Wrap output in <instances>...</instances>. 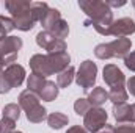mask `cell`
<instances>
[{
	"label": "cell",
	"mask_w": 135,
	"mask_h": 133,
	"mask_svg": "<svg viewBox=\"0 0 135 133\" xmlns=\"http://www.w3.org/2000/svg\"><path fill=\"white\" fill-rule=\"evenodd\" d=\"M80 9L88 16L85 27L93 25V28L102 36H108L110 25L113 22L112 8L102 0H79Z\"/></svg>",
	"instance_id": "cell-1"
},
{
	"label": "cell",
	"mask_w": 135,
	"mask_h": 133,
	"mask_svg": "<svg viewBox=\"0 0 135 133\" xmlns=\"http://www.w3.org/2000/svg\"><path fill=\"white\" fill-rule=\"evenodd\" d=\"M132 41L129 38H116L112 42L98 44L94 47V55L99 60H110V58H126L131 53Z\"/></svg>",
	"instance_id": "cell-2"
},
{
	"label": "cell",
	"mask_w": 135,
	"mask_h": 133,
	"mask_svg": "<svg viewBox=\"0 0 135 133\" xmlns=\"http://www.w3.org/2000/svg\"><path fill=\"white\" fill-rule=\"evenodd\" d=\"M41 25H42V28L46 32H49L50 34H54L55 38L63 39V41L69 34V25H68V22L61 17V13L58 9H55V8H49L47 14L41 21Z\"/></svg>",
	"instance_id": "cell-3"
},
{
	"label": "cell",
	"mask_w": 135,
	"mask_h": 133,
	"mask_svg": "<svg viewBox=\"0 0 135 133\" xmlns=\"http://www.w3.org/2000/svg\"><path fill=\"white\" fill-rule=\"evenodd\" d=\"M22 39L17 36H6L0 39V58L5 66H9L17 60V53L22 49Z\"/></svg>",
	"instance_id": "cell-4"
},
{
	"label": "cell",
	"mask_w": 135,
	"mask_h": 133,
	"mask_svg": "<svg viewBox=\"0 0 135 133\" xmlns=\"http://www.w3.org/2000/svg\"><path fill=\"white\" fill-rule=\"evenodd\" d=\"M96 75H98V66H96V63H93L91 60H85L83 63H80V66L77 69L75 83L82 89L88 91L96 83Z\"/></svg>",
	"instance_id": "cell-5"
},
{
	"label": "cell",
	"mask_w": 135,
	"mask_h": 133,
	"mask_svg": "<svg viewBox=\"0 0 135 133\" xmlns=\"http://www.w3.org/2000/svg\"><path fill=\"white\" fill-rule=\"evenodd\" d=\"M107 111L101 108V106H93L85 116H83V125H85V130L90 133H96L99 132L102 127L107 124Z\"/></svg>",
	"instance_id": "cell-6"
},
{
	"label": "cell",
	"mask_w": 135,
	"mask_h": 133,
	"mask_svg": "<svg viewBox=\"0 0 135 133\" xmlns=\"http://www.w3.org/2000/svg\"><path fill=\"white\" fill-rule=\"evenodd\" d=\"M36 44L47 50V53H60V52H66V42L63 39L55 38L54 34H50L49 32L42 30L36 34Z\"/></svg>",
	"instance_id": "cell-7"
},
{
	"label": "cell",
	"mask_w": 135,
	"mask_h": 133,
	"mask_svg": "<svg viewBox=\"0 0 135 133\" xmlns=\"http://www.w3.org/2000/svg\"><path fill=\"white\" fill-rule=\"evenodd\" d=\"M104 81L112 88H124L126 83V77L123 74V70L115 64H105L104 66Z\"/></svg>",
	"instance_id": "cell-8"
},
{
	"label": "cell",
	"mask_w": 135,
	"mask_h": 133,
	"mask_svg": "<svg viewBox=\"0 0 135 133\" xmlns=\"http://www.w3.org/2000/svg\"><path fill=\"white\" fill-rule=\"evenodd\" d=\"M135 33V22L131 17H121L118 21H113L108 30V36H118L126 38Z\"/></svg>",
	"instance_id": "cell-9"
},
{
	"label": "cell",
	"mask_w": 135,
	"mask_h": 133,
	"mask_svg": "<svg viewBox=\"0 0 135 133\" xmlns=\"http://www.w3.org/2000/svg\"><path fill=\"white\" fill-rule=\"evenodd\" d=\"M3 77L6 78V81L9 83L11 88H19L25 80V69L17 63H13V64L5 67Z\"/></svg>",
	"instance_id": "cell-10"
},
{
	"label": "cell",
	"mask_w": 135,
	"mask_h": 133,
	"mask_svg": "<svg viewBox=\"0 0 135 133\" xmlns=\"http://www.w3.org/2000/svg\"><path fill=\"white\" fill-rule=\"evenodd\" d=\"M47 61L52 74H60L65 69L69 67L71 63V57L68 52H60V53H47Z\"/></svg>",
	"instance_id": "cell-11"
},
{
	"label": "cell",
	"mask_w": 135,
	"mask_h": 133,
	"mask_svg": "<svg viewBox=\"0 0 135 133\" xmlns=\"http://www.w3.org/2000/svg\"><path fill=\"white\" fill-rule=\"evenodd\" d=\"M11 19H13V22H14V28L21 30V32H30L35 27V22H36L35 17H33V14H32V6H30L28 9L19 13V14L11 16Z\"/></svg>",
	"instance_id": "cell-12"
},
{
	"label": "cell",
	"mask_w": 135,
	"mask_h": 133,
	"mask_svg": "<svg viewBox=\"0 0 135 133\" xmlns=\"http://www.w3.org/2000/svg\"><path fill=\"white\" fill-rule=\"evenodd\" d=\"M30 67H32L33 74L39 75V77L47 78L49 75H52V70H50L49 61H47V55H42V53L33 55L30 58Z\"/></svg>",
	"instance_id": "cell-13"
},
{
	"label": "cell",
	"mask_w": 135,
	"mask_h": 133,
	"mask_svg": "<svg viewBox=\"0 0 135 133\" xmlns=\"http://www.w3.org/2000/svg\"><path fill=\"white\" fill-rule=\"evenodd\" d=\"M19 106L25 111V114L28 113H33L35 110H38L41 106L39 103V96L35 94L33 91L30 89H25L19 94Z\"/></svg>",
	"instance_id": "cell-14"
},
{
	"label": "cell",
	"mask_w": 135,
	"mask_h": 133,
	"mask_svg": "<svg viewBox=\"0 0 135 133\" xmlns=\"http://www.w3.org/2000/svg\"><path fill=\"white\" fill-rule=\"evenodd\" d=\"M113 116L118 124H132V108L127 103L113 105Z\"/></svg>",
	"instance_id": "cell-15"
},
{
	"label": "cell",
	"mask_w": 135,
	"mask_h": 133,
	"mask_svg": "<svg viewBox=\"0 0 135 133\" xmlns=\"http://www.w3.org/2000/svg\"><path fill=\"white\" fill-rule=\"evenodd\" d=\"M58 91H60V88H58V85L55 83V81H50V80H47L46 83H44V86H42V89L39 91V99L41 100H46V102H52V100H55L58 97Z\"/></svg>",
	"instance_id": "cell-16"
},
{
	"label": "cell",
	"mask_w": 135,
	"mask_h": 133,
	"mask_svg": "<svg viewBox=\"0 0 135 133\" xmlns=\"http://www.w3.org/2000/svg\"><path fill=\"white\" fill-rule=\"evenodd\" d=\"M107 100H108V93L101 86H96L88 94V102L91 103V106H102Z\"/></svg>",
	"instance_id": "cell-17"
},
{
	"label": "cell",
	"mask_w": 135,
	"mask_h": 133,
	"mask_svg": "<svg viewBox=\"0 0 135 133\" xmlns=\"http://www.w3.org/2000/svg\"><path fill=\"white\" fill-rule=\"evenodd\" d=\"M68 122H69L68 116L65 114V113H60V111L50 113V114L47 116V124H49V127L54 129V130H60V129H63L65 125H68Z\"/></svg>",
	"instance_id": "cell-18"
},
{
	"label": "cell",
	"mask_w": 135,
	"mask_h": 133,
	"mask_svg": "<svg viewBox=\"0 0 135 133\" xmlns=\"http://www.w3.org/2000/svg\"><path fill=\"white\" fill-rule=\"evenodd\" d=\"M74 78H75V69L69 66L68 69H65L63 72H60L57 75V85H58V88H68Z\"/></svg>",
	"instance_id": "cell-19"
},
{
	"label": "cell",
	"mask_w": 135,
	"mask_h": 133,
	"mask_svg": "<svg viewBox=\"0 0 135 133\" xmlns=\"http://www.w3.org/2000/svg\"><path fill=\"white\" fill-rule=\"evenodd\" d=\"M108 100L113 105H119V103H126L127 102V91L124 88H112L108 93Z\"/></svg>",
	"instance_id": "cell-20"
},
{
	"label": "cell",
	"mask_w": 135,
	"mask_h": 133,
	"mask_svg": "<svg viewBox=\"0 0 135 133\" xmlns=\"http://www.w3.org/2000/svg\"><path fill=\"white\" fill-rule=\"evenodd\" d=\"M47 11H49V5L46 2H32V14L36 22H41L47 14Z\"/></svg>",
	"instance_id": "cell-21"
},
{
	"label": "cell",
	"mask_w": 135,
	"mask_h": 133,
	"mask_svg": "<svg viewBox=\"0 0 135 133\" xmlns=\"http://www.w3.org/2000/svg\"><path fill=\"white\" fill-rule=\"evenodd\" d=\"M46 81L47 80L44 77H39V75H36V74L32 72L30 77H28V80H27V86H28L30 91H33L35 94H39V91L42 89V86H44Z\"/></svg>",
	"instance_id": "cell-22"
},
{
	"label": "cell",
	"mask_w": 135,
	"mask_h": 133,
	"mask_svg": "<svg viewBox=\"0 0 135 133\" xmlns=\"http://www.w3.org/2000/svg\"><path fill=\"white\" fill-rule=\"evenodd\" d=\"M3 117L11 119V121L16 122L21 117V106H19V103H8V105H5V108H3Z\"/></svg>",
	"instance_id": "cell-23"
},
{
	"label": "cell",
	"mask_w": 135,
	"mask_h": 133,
	"mask_svg": "<svg viewBox=\"0 0 135 133\" xmlns=\"http://www.w3.org/2000/svg\"><path fill=\"white\" fill-rule=\"evenodd\" d=\"M14 30V22L11 17H5V16H0V39L6 38L8 33H11Z\"/></svg>",
	"instance_id": "cell-24"
},
{
	"label": "cell",
	"mask_w": 135,
	"mask_h": 133,
	"mask_svg": "<svg viewBox=\"0 0 135 133\" xmlns=\"http://www.w3.org/2000/svg\"><path fill=\"white\" fill-rule=\"evenodd\" d=\"M25 116H27L28 122H32V124H39V122H42L44 119H47V110L41 105L38 110H35L33 113H28V114H25Z\"/></svg>",
	"instance_id": "cell-25"
},
{
	"label": "cell",
	"mask_w": 135,
	"mask_h": 133,
	"mask_svg": "<svg viewBox=\"0 0 135 133\" xmlns=\"http://www.w3.org/2000/svg\"><path fill=\"white\" fill-rule=\"evenodd\" d=\"M91 103L88 102V99H77L74 103V111L79 114V116H85L90 110H91Z\"/></svg>",
	"instance_id": "cell-26"
},
{
	"label": "cell",
	"mask_w": 135,
	"mask_h": 133,
	"mask_svg": "<svg viewBox=\"0 0 135 133\" xmlns=\"http://www.w3.org/2000/svg\"><path fill=\"white\" fill-rule=\"evenodd\" d=\"M14 129H16V122L14 121L6 119V117H3L0 121V133H13L16 132Z\"/></svg>",
	"instance_id": "cell-27"
},
{
	"label": "cell",
	"mask_w": 135,
	"mask_h": 133,
	"mask_svg": "<svg viewBox=\"0 0 135 133\" xmlns=\"http://www.w3.org/2000/svg\"><path fill=\"white\" fill-rule=\"evenodd\" d=\"M115 133H135L134 124H118L115 127Z\"/></svg>",
	"instance_id": "cell-28"
},
{
	"label": "cell",
	"mask_w": 135,
	"mask_h": 133,
	"mask_svg": "<svg viewBox=\"0 0 135 133\" xmlns=\"http://www.w3.org/2000/svg\"><path fill=\"white\" fill-rule=\"evenodd\" d=\"M13 88L9 86V83L6 81V78L3 77V72L0 74V94H8Z\"/></svg>",
	"instance_id": "cell-29"
},
{
	"label": "cell",
	"mask_w": 135,
	"mask_h": 133,
	"mask_svg": "<svg viewBox=\"0 0 135 133\" xmlns=\"http://www.w3.org/2000/svg\"><path fill=\"white\" fill-rule=\"evenodd\" d=\"M124 64L129 70L135 72V52H131L126 58H124Z\"/></svg>",
	"instance_id": "cell-30"
},
{
	"label": "cell",
	"mask_w": 135,
	"mask_h": 133,
	"mask_svg": "<svg viewBox=\"0 0 135 133\" xmlns=\"http://www.w3.org/2000/svg\"><path fill=\"white\" fill-rule=\"evenodd\" d=\"M127 91H129V93L135 97V75H134V77H131V78L127 80Z\"/></svg>",
	"instance_id": "cell-31"
},
{
	"label": "cell",
	"mask_w": 135,
	"mask_h": 133,
	"mask_svg": "<svg viewBox=\"0 0 135 133\" xmlns=\"http://www.w3.org/2000/svg\"><path fill=\"white\" fill-rule=\"evenodd\" d=\"M105 3H107L110 8H119V6H124V5H126L124 0H121V2H116V0H105Z\"/></svg>",
	"instance_id": "cell-32"
},
{
	"label": "cell",
	"mask_w": 135,
	"mask_h": 133,
	"mask_svg": "<svg viewBox=\"0 0 135 133\" xmlns=\"http://www.w3.org/2000/svg\"><path fill=\"white\" fill-rule=\"evenodd\" d=\"M66 133H88L85 130V127H80V125H72V127H69Z\"/></svg>",
	"instance_id": "cell-33"
},
{
	"label": "cell",
	"mask_w": 135,
	"mask_h": 133,
	"mask_svg": "<svg viewBox=\"0 0 135 133\" xmlns=\"http://www.w3.org/2000/svg\"><path fill=\"white\" fill-rule=\"evenodd\" d=\"M96 133H115V127H113V125H110V124H105L101 130H99V132H96Z\"/></svg>",
	"instance_id": "cell-34"
},
{
	"label": "cell",
	"mask_w": 135,
	"mask_h": 133,
	"mask_svg": "<svg viewBox=\"0 0 135 133\" xmlns=\"http://www.w3.org/2000/svg\"><path fill=\"white\" fill-rule=\"evenodd\" d=\"M131 108H132V124H135V103L131 105Z\"/></svg>",
	"instance_id": "cell-35"
},
{
	"label": "cell",
	"mask_w": 135,
	"mask_h": 133,
	"mask_svg": "<svg viewBox=\"0 0 135 133\" xmlns=\"http://www.w3.org/2000/svg\"><path fill=\"white\" fill-rule=\"evenodd\" d=\"M3 70H5V63H3V61H2V58H0V74H2Z\"/></svg>",
	"instance_id": "cell-36"
},
{
	"label": "cell",
	"mask_w": 135,
	"mask_h": 133,
	"mask_svg": "<svg viewBox=\"0 0 135 133\" xmlns=\"http://www.w3.org/2000/svg\"><path fill=\"white\" fill-rule=\"evenodd\" d=\"M132 5H134V8H135V0H134V2H132Z\"/></svg>",
	"instance_id": "cell-37"
},
{
	"label": "cell",
	"mask_w": 135,
	"mask_h": 133,
	"mask_svg": "<svg viewBox=\"0 0 135 133\" xmlns=\"http://www.w3.org/2000/svg\"><path fill=\"white\" fill-rule=\"evenodd\" d=\"M13 133H22V132H13Z\"/></svg>",
	"instance_id": "cell-38"
}]
</instances>
